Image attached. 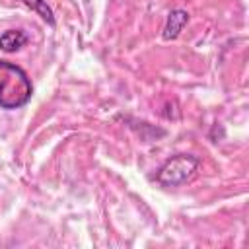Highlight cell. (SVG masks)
Returning a JSON list of instances; mask_svg holds the SVG:
<instances>
[{
	"label": "cell",
	"instance_id": "cell-4",
	"mask_svg": "<svg viewBox=\"0 0 249 249\" xmlns=\"http://www.w3.org/2000/svg\"><path fill=\"white\" fill-rule=\"evenodd\" d=\"M27 43V33L23 29H6L0 35V49L4 53H16Z\"/></svg>",
	"mask_w": 249,
	"mask_h": 249
},
{
	"label": "cell",
	"instance_id": "cell-1",
	"mask_svg": "<svg viewBox=\"0 0 249 249\" xmlns=\"http://www.w3.org/2000/svg\"><path fill=\"white\" fill-rule=\"evenodd\" d=\"M33 84L27 72L10 62L0 58V107L6 111L19 109L31 101Z\"/></svg>",
	"mask_w": 249,
	"mask_h": 249
},
{
	"label": "cell",
	"instance_id": "cell-3",
	"mask_svg": "<svg viewBox=\"0 0 249 249\" xmlns=\"http://www.w3.org/2000/svg\"><path fill=\"white\" fill-rule=\"evenodd\" d=\"M187 21H189V12H187V10H183V8L171 10V12L167 14V21H165V25H163L161 37H163L165 41H171V39L179 37V33H181L183 27L187 25Z\"/></svg>",
	"mask_w": 249,
	"mask_h": 249
},
{
	"label": "cell",
	"instance_id": "cell-5",
	"mask_svg": "<svg viewBox=\"0 0 249 249\" xmlns=\"http://www.w3.org/2000/svg\"><path fill=\"white\" fill-rule=\"evenodd\" d=\"M21 4H25L27 8H31L37 16H41L43 21H47L49 25H54L56 19H54V14L51 10V6L47 4V0H19Z\"/></svg>",
	"mask_w": 249,
	"mask_h": 249
},
{
	"label": "cell",
	"instance_id": "cell-2",
	"mask_svg": "<svg viewBox=\"0 0 249 249\" xmlns=\"http://www.w3.org/2000/svg\"><path fill=\"white\" fill-rule=\"evenodd\" d=\"M200 167V158L193 156V154H175L171 158H167L158 171L154 173V181L163 187H181L187 181H191L196 173V169Z\"/></svg>",
	"mask_w": 249,
	"mask_h": 249
}]
</instances>
